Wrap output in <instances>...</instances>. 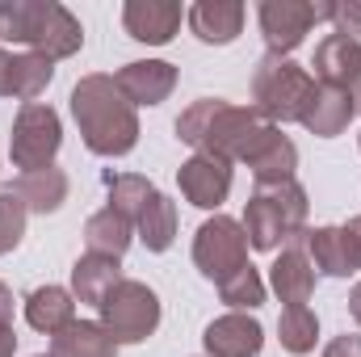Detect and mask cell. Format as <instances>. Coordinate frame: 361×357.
<instances>
[{
  "label": "cell",
  "mask_w": 361,
  "mask_h": 357,
  "mask_svg": "<svg viewBox=\"0 0 361 357\" xmlns=\"http://www.w3.org/2000/svg\"><path fill=\"white\" fill-rule=\"evenodd\" d=\"M177 135L180 143H189L202 156H219V160H231V164L235 160L252 164L281 131L257 105H231L223 97H197L189 109H180Z\"/></svg>",
  "instance_id": "obj_1"
},
{
  "label": "cell",
  "mask_w": 361,
  "mask_h": 357,
  "mask_svg": "<svg viewBox=\"0 0 361 357\" xmlns=\"http://www.w3.org/2000/svg\"><path fill=\"white\" fill-rule=\"evenodd\" d=\"M72 118L80 126V139L92 156H126L139 143V114L135 105L118 92L114 76H80L72 89Z\"/></svg>",
  "instance_id": "obj_2"
},
{
  "label": "cell",
  "mask_w": 361,
  "mask_h": 357,
  "mask_svg": "<svg viewBox=\"0 0 361 357\" xmlns=\"http://www.w3.org/2000/svg\"><path fill=\"white\" fill-rule=\"evenodd\" d=\"M0 42H21L59 63L85 47V25L59 0H0Z\"/></svg>",
  "instance_id": "obj_3"
},
{
  "label": "cell",
  "mask_w": 361,
  "mask_h": 357,
  "mask_svg": "<svg viewBox=\"0 0 361 357\" xmlns=\"http://www.w3.org/2000/svg\"><path fill=\"white\" fill-rule=\"evenodd\" d=\"M307 189L298 181H281V185H257L248 206H244V236L248 248L257 253H277L286 248L298 231H307Z\"/></svg>",
  "instance_id": "obj_4"
},
{
  "label": "cell",
  "mask_w": 361,
  "mask_h": 357,
  "mask_svg": "<svg viewBox=\"0 0 361 357\" xmlns=\"http://www.w3.org/2000/svg\"><path fill=\"white\" fill-rule=\"evenodd\" d=\"M315 80L307 68H298L286 55H261L257 72H252V101L261 114H269L273 122H302L307 105H311Z\"/></svg>",
  "instance_id": "obj_5"
},
{
  "label": "cell",
  "mask_w": 361,
  "mask_h": 357,
  "mask_svg": "<svg viewBox=\"0 0 361 357\" xmlns=\"http://www.w3.org/2000/svg\"><path fill=\"white\" fill-rule=\"evenodd\" d=\"M101 328L118 345H143L160 328V294L147 282L122 277L105 298H101Z\"/></svg>",
  "instance_id": "obj_6"
},
{
  "label": "cell",
  "mask_w": 361,
  "mask_h": 357,
  "mask_svg": "<svg viewBox=\"0 0 361 357\" xmlns=\"http://www.w3.org/2000/svg\"><path fill=\"white\" fill-rule=\"evenodd\" d=\"M63 147V122L51 105L42 101H30L17 109L13 118V135H8V156H13V169L21 173H38V169H51L55 156Z\"/></svg>",
  "instance_id": "obj_7"
},
{
  "label": "cell",
  "mask_w": 361,
  "mask_h": 357,
  "mask_svg": "<svg viewBox=\"0 0 361 357\" xmlns=\"http://www.w3.org/2000/svg\"><path fill=\"white\" fill-rule=\"evenodd\" d=\"M193 265L206 282L223 286L231 273L248 265V236H244V223L227 219V214H214L197 227L193 236Z\"/></svg>",
  "instance_id": "obj_8"
},
{
  "label": "cell",
  "mask_w": 361,
  "mask_h": 357,
  "mask_svg": "<svg viewBox=\"0 0 361 357\" xmlns=\"http://www.w3.org/2000/svg\"><path fill=\"white\" fill-rule=\"evenodd\" d=\"M332 0H261L257 21H261V38L269 47V55H286L302 47V38L311 34V25L328 21Z\"/></svg>",
  "instance_id": "obj_9"
},
{
  "label": "cell",
  "mask_w": 361,
  "mask_h": 357,
  "mask_svg": "<svg viewBox=\"0 0 361 357\" xmlns=\"http://www.w3.org/2000/svg\"><path fill=\"white\" fill-rule=\"evenodd\" d=\"M177 185H180V193H185L189 206H197V210H219V206L227 202V193H231V160L193 152V156L177 169Z\"/></svg>",
  "instance_id": "obj_10"
},
{
  "label": "cell",
  "mask_w": 361,
  "mask_h": 357,
  "mask_svg": "<svg viewBox=\"0 0 361 357\" xmlns=\"http://www.w3.org/2000/svg\"><path fill=\"white\" fill-rule=\"evenodd\" d=\"M315 265H311V257H307V248H302V231L277 253V261L269 265V286L273 294L286 303V307H307L311 303V294H315Z\"/></svg>",
  "instance_id": "obj_11"
},
{
  "label": "cell",
  "mask_w": 361,
  "mask_h": 357,
  "mask_svg": "<svg viewBox=\"0 0 361 357\" xmlns=\"http://www.w3.org/2000/svg\"><path fill=\"white\" fill-rule=\"evenodd\" d=\"M202 345L210 357H257L265 349V328L248 311H227L206 324Z\"/></svg>",
  "instance_id": "obj_12"
},
{
  "label": "cell",
  "mask_w": 361,
  "mask_h": 357,
  "mask_svg": "<svg viewBox=\"0 0 361 357\" xmlns=\"http://www.w3.org/2000/svg\"><path fill=\"white\" fill-rule=\"evenodd\" d=\"M114 85L130 105H160L177 89V68L169 59H135L114 72Z\"/></svg>",
  "instance_id": "obj_13"
},
{
  "label": "cell",
  "mask_w": 361,
  "mask_h": 357,
  "mask_svg": "<svg viewBox=\"0 0 361 357\" xmlns=\"http://www.w3.org/2000/svg\"><path fill=\"white\" fill-rule=\"evenodd\" d=\"M180 4L177 0H126L122 4V25L135 42H147V47H164L173 42L180 30Z\"/></svg>",
  "instance_id": "obj_14"
},
{
  "label": "cell",
  "mask_w": 361,
  "mask_h": 357,
  "mask_svg": "<svg viewBox=\"0 0 361 357\" xmlns=\"http://www.w3.org/2000/svg\"><path fill=\"white\" fill-rule=\"evenodd\" d=\"M244 17H248V8H244L240 0H197V4L185 13L189 30H193L197 42H206V47H227V42H235V38L244 34Z\"/></svg>",
  "instance_id": "obj_15"
},
{
  "label": "cell",
  "mask_w": 361,
  "mask_h": 357,
  "mask_svg": "<svg viewBox=\"0 0 361 357\" xmlns=\"http://www.w3.org/2000/svg\"><path fill=\"white\" fill-rule=\"evenodd\" d=\"M357 105H353V92L336 89V85H315L311 92V105L302 114V126L315 135V139H336L349 122H353Z\"/></svg>",
  "instance_id": "obj_16"
},
{
  "label": "cell",
  "mask_w": 361,
  "mask_h": 357,
  "mask_svg": "<svg viewBox=\"0 0 361 357\" xmlns=\"http://www.w3.org/2000/svg\"><path fill=\"white\" fill-rule=\"evenodd\" d=\"M319 85H336V89H349L353 76L361 72V42L357 38H345V34H328L319 47H315V59H311Z\"/></svg>",
  "instance_id": "obj_17"
},
{
  "label": "cell",
  "mask_w": 361,
  "mask_h": 357,
  "mask_svg": "<svg viewBox=\"0 0 361 357\" xmlns=\"http://www.w3.org/2000/svg\"><path fill=\"white\" fill-rule=\"evenodd\" d=\"M72 320H76V294L72 290H63V286H38V290L25 294V324L34 332L55 337Z\"/></svg>",
  "instance_id": "obj_18"
},
{
  "label": "cell",
  "mask_w": 361,
  "mask_h": 357,
  "mask_svg": "<svg viewBox=\"0 0 361 357\" xmlns=\"http://www.w3.org/2000/svg\"><path fill=\"white\" fill-rule=\"evenodd\" d=\"M68 189H72V181L63 169H38V173H21L17 185H13V193L21 198V206L30 210V214H55L63 202H68Z\"/></svg>",
  "instance_id": "obj_19"
},
{
  "label": "cell",
  "mask_w": 361,
  "mask_h": 357,
  "mask_svg": "<svg viewBox=\"0 0 361 357\" xmlns=\"http://www.w3.org/2000/svg\"><path fill=\"white\" fill-rule=\"evenodd\" d=\"M118 341L101 328V320H72L51 337V357H118Z\"/></svg>",
  "instance_id": "obj_20"
},
{
  "label": "cell",
  "mask_w": 361,
  "mask_h": 357,
  "mask_svg": "<svg viewBox=\"0 0 361 357\" xmlns=\"http://www.w3.org/2000/svg\"><path fill=\"white\" fill-rule=\"evenodd\" d=\"M135 236L143 240L147 253H169L173 240H177V202L156 189L147 198V206L139 210V219H135Z\"/></svg>",
  "instance_id": "obj_21"
},
{
  "label": "cell",
  "mask_w": 361,
  "mask_h": 357,
  "mask_svg": "<svg viewBox=\"0 0 361 357\" xmlns=\"http://www.w3.org/2000/svg\"><path fill=\"white\" fill-rule=\"evenodd\" d=\"M118 282H122V261H114V257L85 253V257L72 265V294H76V303L101 307V298H105Z\"/></svg>",
  "instance_id": "obj_22"
},
{
  "label": "cell",
  "mask_w": 361,
  "mask_h": 357,
  "mask_svg": "<svg viewBox=\"0 0 361 357\" xmlns=\"http://www.w3.org/2000/svg\"><path fill=\"white\" fill-rule=\"evenodd\" d=\"M55 80V63L47 59V55H34V51H25V55H8V72H4V97H13V101H34V97H42L47 85Z\"/></svg>",
  "instance_id": "obj_23"
},
{
  "label": "cell",
  "mask_w": 361,
  "mask_h": 357,
  "mask_svg": "<svg viewBox=\"0 0 361 357\" xmlns=\"http://www.w3.org/2000/svg\"><path fill=\"white\" fill-rule=\"evenodd\" d=\"M130 240H135V227L114 206H101L97 214H89V223H85V244H89V253H97V257L122 261L126 248H130Z\"/></svg>",
  "instance_id": "obj_24"
},
{
  "label": "cell",
  "mask_w": 361,
  "mask_h": 357,
  "mask_svg": "<svg viewBox=\"0 0 361 357\" xmlns=\"http://www.w3.org/2000/svg\"><path fill=\"white\" fill-rule=\"evenodd\" d=\"M302 248H307L315 273H324V277H349L353 273V261H349L341 227H307L302 231Z\"/></svg>",
  "instance_id": "obj_25"
},
{
  "label": "cell",
  "mask_w": 361,
  "mask_h": 357,
  "mask_svg": "<svg viewBox=\"0 0 361 357\" xmlns=\"http://www.w3.org/2000/svg\"><path fill=\"white\" fill-rule=\"evenodd\" d=\"M277 337H281V349L294 357L311 353L315 341H319V315L311 307H286L281 320H277Z\"/></svg>",
  "instance_id": "obj_26"
},
{
  "label": "cell",
  "mask_w": 361,
  "mask_h": 357,
  "mask_svg": "<svg viewBox=\"0 0 361 357\" xmlns=\"http://www.w3.org/2000/svg\"><path fill=\"white\" fill-rule=\"evenodd\" d=\"M252 169V181L257 185H281V181H294V169H298V147L286 139V135H277L269 147L248 164Z\"/></svg>",
  "instance_id": "obj_27"
},
{
  "label": "cell",
  "mask_w": 361,
  "mask_h": 357,
  "mask_svg": "<svg viewBox=\"0 0 361 357\" xmlns=\"http://www.w3.org/2000/svg\"><path fill=\"white\" fill-rule=\"evenodd\" d=\"M109 185V206L135 227V219H139V210L147 206V198L156 193V185L147 177H139V173H118V177H105Z\"/></svg>",
  "instance_id": "obj_28"
},
{
  "label": "cell",
  "mask_w": 361,
  "mask_h": 357,
  "mask_svg": "<svg viewBox=\"0 0 361 357\" xmlns=\"http://www.w3.org/2000/svg\"><path fill=\"white\" fill-rule=\"evenodd\" d=\"M219 298H223L231 311H257V307L265 303V277H261L257 265L248 261L240 273H231V277L219 286Z\"/></svg>",
  "instance_id": "obj_29"
},
{
  "label": "cell",
  "mask_w": 361,
  "mask_h": 357,
  "mask_svg": "<svg viewBox=\"0 0 361 357\" xmlns=\"http://www.w3.org/2000/svg\"><path fill=\"white\" fill-rule=\"evenodd\" d=\"M25 219H30V210L21 206V198H17L13 189H4V193H0V257L13 253V248L21 244Z\"/></svg>",
  "instance_id": "obj_30"
},
{
  "label": "cell",
  "mask_w": 361,
  "mask_h": 357,
  "mask_svg": "<svg viewBox=\"0 0 361 357\" xmlns=\"http://www.w3.org/2000/svg\"><path fill=\"white\" fill-rule=\"evenodd\" d=\"M328 21L336 25V34L345 38H357L361 42V0H332V13Z\"/></svg>",
  "instance_id": "obj_31"
},
{
  "label": "cell",
  "mask_w": 361,
  "mask_h": 357,
  "mask_svg": "<svg viewBox=\"0 0 361 357\" xmlns=\"http://www.w3.org/2000/svg\"><path fill=\"white\" fill-rule=\"evenodd\" d=\"M341 236H345L349 261H353V273H357V269H361V214H353L349 223H341Z\"/></svg>",
  "instance_id": "obj_32"
},
{
  "label": "cell",
  "mask_w": 361,
  "mask_h": 357,
  "mask_svg": "<svg viewBox=\"0 0 361 357\" xmlns=\"http://www.w3.org/2000/svg\"><path fill=\"white\" fill-rule=\"evenodd\" d=\"M324 357H361V337L357 332H341V337H332L328 349H324Z\"/></svg>",
  "instance_id": "obj_33"
},
{
  "label": "cell",
  "mask_w": 361,
  "mask_h": 357,
  "mask_svg": "<svg viewBox=\"0 0 361 357\" xmlns=\"http://www.w3.org/2000/svg\"><path fill=\"white\" fill-rule=\"evenodd\" d=\"M13 353H17V332H13V324H0V357Z\"/></svg>",
  "instance_id": "obj_34"
},
{
  "label": "cell",
  "mask_w": 361,
  "mask_h": 357,
  "mask_svg": "<svg viewBox=\"0 0 361 357\" xmlns=\"http://www.w3.org/2000/svg\"><path fill=\"white\" fill-rule=\"evenodd\" d=\"M0 324H13V290L0 282Z\"/></svg>",
  "instance_id": "obj_35"
},
{
  "label": "cell",
  "mask_w": 361,
  "mask_h": 357,
  "mask_svg": "<svg viewBox=\"0 0 361 357\" xmlns=\"http://www.w3.org/2000/svg\"><path fill=\"white\" fill-rule=\"evenodd\" d=\"M349 315L357 320V328H361V282L353 286V294H349Z\"/></svg>",
  "instance_id": "obj_36"
},
{
  "label": "cell",
  "mask_w": 361,
  "mask_h": 357,
  "mask_svg": "<svg viewBox=\"0 0 361 357\" xmlns=\"http://www.w3.org/2000/svg\"><path fill=\"white\" fill-rule=\"evenodd\" d=\"M349 92H353V105H357V114H361V72L353 76V85H349Z\"/></svg>",
  "instance_id": "obj_37"
},
{
  "label": "cell",
  "mask_w": 361,
  "mask_h": 357,
  "mask_svg": "<svg viewBox=\"0 0 361 357\" xmlns=\"http://www.w3.org/2000/svg\"><path fill=\"white\" fill-rule=\"evenodd\" d=\"M4 72H8V55L0 51V97H4Z\"/></svg>",
  "instance_id": "obj_38"
},
{
  "label": "cell",
  "mask_w": 361,
  "mask_h": 357,
  "mask_svg": "<svg viewBox=\"0 0 361 357\" xmlns=\"http://www.w3.org/2000/svg\"><path fill=\"white\" fill-rule=\"evenodd\" d=\"M38 357H51V353H38Z\"/></svg>",
  "instance_id": "obj_39"
},
{
  "label": "cell",
  "mask_w": 361,
  "mask_h": 357,
  "mask_svg": "<svg viewBox=\"0 0 361 357\" xmlns=\"http://www.w3.org/2000/svg\"><path fill=\"white\" fill-rule=\"evenodd\" d=\"M357 139H361V135H357Z\"/></svg>",
  "instance_id": "obj_40"
}]
</instances>
